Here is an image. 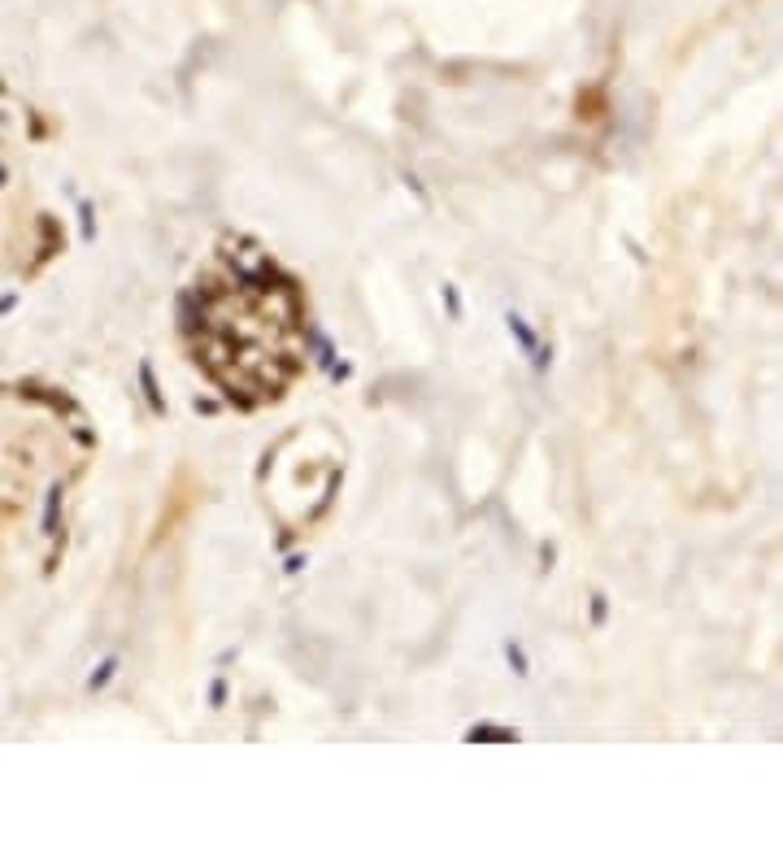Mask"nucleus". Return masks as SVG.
I'll return each mask as SVG.
<instances>
[{
  "label": "nucleus",
  "instance_id": "1",
  "mask_svg": "<svg viewBox=\"0 0 783 861\" xmlns=\"http://www.w3.org/2000/svg\"><path fill=\"white\" fill-rule=\"evenodd\" d=\"M510 331H514V340H518V348H522V352H536V344H540V340H536V331H531V326H526L518 314H510Z\"/></svg>",
  "mask_w": 783,
  "mask_h": 861
},
{
  "label": "nucleus",
  "instance_id": "2",
  "mask_svg": "<svg viewBox=\"0 0 783 861\" xmlns=\"http://www.w3.org/2000/svg\"><path fill=\"white\" fill-rule=\"evenodd\" d=\"M140 383H144V392H148V396H153V409H157V414H166V400H161V392H157V374H153V366H148V361L140 366Z\"/></svg>",
  "mask_w": 783,
  "mask_h": 861
},
{
  "label": "nucleus",
  "instance_id": "3",
  "mask_svg": "<svg viewBox=\"0 0 783 861\" xmlns=\"http://www.w3.org/2000/svg\"><path fill=\"white\" fill-rule=\"evenodd\" d=\"M113 670H118V657H105V662L96 666V674H92V683H87V688H92V692H100V688L109 683V674H113Z\"/></svg>",
  "mask_w": 783,
  "mask_h": 861
},
{
  "label": "nucleus",
  "instance_id": "4",
  "mask_svg": "<svg viewBox=\"0 0 783 861\" xmlns=\"http://www.w3.org/2000/svg\"><path fill=\"white\" fill-rule=\"evenodd\" d=\"M57 504H61V483L48 488V518H44V531H53V526H57Z\"/></svg>",
  "mask_w": 783,
  "mask_h": 861
},
{
  "label": "nucleus",
  "instance_id": "5",
  "mask_svg": "<svg viewBox=\"0 0 783 861\" xmlns=\"http://www.w3.org/2000/svg\"><path fill=\"white\" fill-rule=\"evenodd\" d=\"M444 300H448V318H457V292L444 287Z\"/></svg>",
  "mask_w": 783,
  "mask_h": 861
},
{
  "label": "nucleus",
  "instance_id": "6",
  "mask_svg": "<svg viewBox=\"0 0 783 861\" xmlns=\"http://www.w3.org/2000/svg\"><path fill=\"white\" fill-rule=\"evenodd\" d=\"M510 662H514V670L522 674V652H518V644H510Z\"/></svg>",
  "mask_w": 783,
  "mask_h": 861
}]
</instances>
